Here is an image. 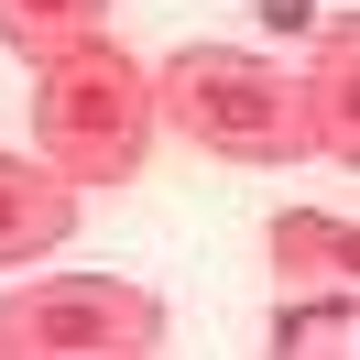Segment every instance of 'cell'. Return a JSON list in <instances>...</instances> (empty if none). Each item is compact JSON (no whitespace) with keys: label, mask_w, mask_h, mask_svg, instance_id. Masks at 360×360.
I'll use <instances>...</instances> for the list:
<instances>
[{"label":"cell","mask_w":360,"mask_h":360,"mask_svg":"<svg viewBox=\"0 0 360 360\" xmlns=\"http://www.w3.org/2000/svg\"><path fill=\"white\" fill-rule=\"evenodd\" d=\"M88 33H110V0H0V44L11 55H66Z\"/></svg>","instance_id":"52a82bcc"},{"label":"cell","mask_w":360,"mask_h":360,"mask_svg":"<svg viewBox=\"0 0 360 360\" xmlns=\"http://www.w3.org/2000/svg\"><path fill=\"white\" fill-rule=\"evenodd\" d=\"M33 142H44V164L66 186H131L142 164H153V66H131V55L110 44V33H88V44L66 55H33Z\"/></svg>","instance_id":"6da1fadb"},{"label":"cell","mask_w":360,"mask_h":360,"mask_svg":"<svg viewBox=\"0 0 360 360\" xmlns=\"http://www.w3.org/2000/svg\"><path fill=\"white\" fill-rule=\"evenodd\" d=\"M77 240V186L55 164H11L0 153V262H33V251Z\"/></svg>","instance_id":"8992f818"},{"label":"cell","mask_w":360,"mask_h":360,"mask_svg":"<svg viewBox=\"0 0 360 360\" xmlns=\"http://www.w3.org/2000/svg\"><path fill=\"white\" fill-rule=\"evenodd\" d=\"M164 295L120 273H55L0 295V360H164Z\"/></svg>","instance_id":"3957f363"},{"label":"cell","mask_w":360,"mask_h":360,"mask_svg":"<svg viewBox=\"0 0 360 360\" xmlns=\"http://www.w3.org/2000/svg\"><path fill=\"white\" fill-rule=\"evenodd\" d=\"M273 349H349V295H316V306H284Z\"/></svg>","instance_id":"ba28073f"},{"label":"cell","mask_w":360,"mask_h":360,"mask_svg":"<svg viewBox=\"0 0 360 360\" xmlns=\"http://www.w3.org/2000/svg\"><path fill=\"white\" fill-rule=\"evenodd\" d=\"M153 120L175 142L219 164H295L306 153V110H295V77L251 44H175L153 77Z\"/></svg>","instance_id":"7a4b0ae2"},{"label":"cell","mask_w":360,"mask_h":360,"mask_svg":"<svg viewBox=\"0 0 360 360\" xmlns=\"http://www.w3.org/2000/svg\"><path fill=\"white\" fill-rule=\"evenodd\" d=\"M295 110H306V153H360V22L338 11L328 33H316L306 77H295Z\"/></svg>","instance_id":"277c9868"},{"label":"cell","mask_w":360,"mask_h":360,"mask_svg":"<svg viewBox=\"0 0 360 360\" xmlns=\"http://www.w3.org/2000/svg\"><path fill=\"white\" fill-rule=\"evenodd\" d=\"M349 229L328 219V207H284V219L262 229V262H273V295L284 306H316V295H349L360 273H349Z\"/></svg>","instance_id":"5b68a950"}]
</instances>
